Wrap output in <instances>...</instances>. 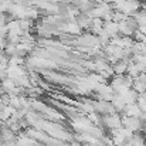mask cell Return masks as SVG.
Listing matches in <instances>:
<instances>
[{"label": "cell", "mask_w": 146, "mask_h": 146, "mask_svg": "<svg viewBox=\"0 0 146 146\" xmlns=\"http://www.w3.org/2000/svg\"><path fill=\"white\" fill-rule=\"evenodd\" d=\"M75 23L80 26L81 30H90L91 29V23H92V19L87 14V13H80L75 19Z\"/></svg>", "instance_id": "1"}, {"label": "cell", "mask_w": 146, "mask_h": 146, "mask_svg": "<svg viewBox=\"0 0 146 146\" xmlns=\"http://www.w3.org/2000/svg\"><path fill=\"white\" fill-rule=\"evenodd\" d=\"M104 31L109 36V38H113V37L119 36L118 23H115V21H106V23H104Z\"/></svg>", "instance_id": "2"}, {"label": "cell", "mask_w": 146, "mask_h": 146, "mask_svg": "<svg viewBox=\"0 0 146 146\" xmlns=\"http://www.w3.org/2000/svg\"><path fill=\"white\" fill-rule=\"evenodd\" d=\"M128 61L129 60H119L112 65V70L115 72V75H125L126 70H128Z\"/></svg>", "instance_id": "3"}, {"label": "cell", "mask_w": 146, "mask_h": 146, "mask_svg": "<svg viewBox=\"0 0 146 146\" xmlns=\"http://www.w3.org/2000/svg\"><path fill=\"white\" fill-rule=\"evenodd\" d=\"M123 112H125V116H132V118H139V119H141V116H142V113H143L136 104L126 105Z\"/></svg>", "instance_id": "4"}, {"label": "cell", "mask_w": 146, "mask_h": 146, "mask_svg": "<svg viewBox=\"0 0 146 146\" xmlns=\"http://www.w3.org/2000/svg\"><path fill=\"white\" fill-rule=\"evenodd\" d=\"M129 16H126L125 13H121V11H113L112 13V21L115 23H121V21H125Z\"/></svg>", "instance_id": "5"}, {"label": "cell", "mask_w": 146, "mask_h": 146, "mask_svg": "<svg viewBox=\"0 0 146 146\" xmlns=\"http://www.w3.org/2000/svg\"><path fill=\"white\" fill-rule=\"evenodd\" d=\"M136 105L139 106V109H141L142 112H146V99L145 98H142L141 95H139L138 101H136Z\"/></svg>", "instance_id": "6"}, {"label": "cell", "mask_w": 146, "mask_h": 146, "mask_svg": "<svg viewBox=\"0 0 146 146\" xmlns=\"http://www.w3.org/2000/svg\"><path fill=\"white\" fill-rule=\"evenodd\" d=\"M111 1H112V3H116V1H119V0H111Z\"/></svg>", "instance_id": "7"}, {"label": "cell", "mask_w": 146, "mask_h": 146, "mask_svg": "<svg viewBox=\"0 0 146 146\" xmlns=\"http://www.w3.org/2000/svg\"><path fill=\"white\" fill-rule=\"evenodd\" d=\"M145 4H146V0H145Z\"/></svg>", "instance_id": "8"}]
</instances>
